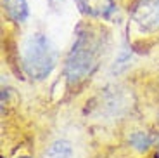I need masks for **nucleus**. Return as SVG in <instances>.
Listing matches in <instances>:
<instances>
[{
  "label": "nucleus",
  "mask_w": 159,
  "mask_h": 158,
  "mask_svg": "<svg viewBox=\"0 0 159 158\" xmlns=\"http://www.w3.org/2000/svg\"><path fill=\"white\" fill-rule=\"evenodd\" d=\"M80 12L93 19H107L116 11L114 0H75Z\"/></svg>",
  "instance_id": "20e7f679"
},
{
  "label": "nucleus",
  "mask_w": 159,
  "mask_h": 158,
  "mask_svg": "<svg viewBox=\"0 0 159 158\" xmlns=\"http://www.w3.org/2000/svg\"><path fill=\"white\" fill-rule=\"evenodd\" d=\"M2 7L5 17L16 24L24 23L30 16L28 0H2Z\"/></svg>",
  "instance_id": "39448f33"
},
{
  "label": "nucleus",
  "mask_w": 159,
  "mask_h": 158,
  "mask_svg": "<svg viewBox=\"0 0 159 158\" xmlns=\"http://www.w3.org/2000/svg\"><path fill=\"white\" fill-rule=\"evenodd\" d=\"M93 47H97L93 38L85 35L78 37V42L73 45V51L68 57V64H66L68 78L71 82L88 77L92 73V70L95 68L97 51Z\"/></svg>",
  "instance_id": "f03ea898"
},
{
  "label": "nucleus",
  "mask_w": 159,
  "mask_h": 158,
  "mask_svg": "<svg viewBox=\"0 0 159 158\" xmlns=\"http://www.w3.org/2000/svg\"><path fill=\"white\" fill-rule=\"evenodd\" d=\"M21 158H31V156H21Z\"/></svg>",
  "instance_id": "0eeeda50"
},
{
  "label": "nucleus",
  "mask_w": 159,
  "mask_h": 158,
  "mask_svg": "<svg viewBox=\"0 0 159 158\" xmlns=\"http://www.w3.org/2000/svg\"><path fill=\"white\" fill-rule=\"evenodd\" d=\"M131 19L143 32L159 30V0H137L131 7Z\"/></svg>",
  "instance_id": "7ed1b4c3"
},
{
  "label": "nucleus",
  "mask_w": 159,
  "mask_h": 158,
  "mask_svg": "<svg viewBox=\"0 0 159 158\" xmlns=\"http://www.w3.org/2000/svg\"><path fill=\"white\" fill-rule=\"evenodd\" d=\"M56 64V52L50 42L42 33H35L24 44L23 52V66L31 78L42 80L50 73Z\"/></svg>",
  "instance_id": "f257e3e1"
},
{
  "label": "nucleus",
  "mask_w": 159,
  "mask_h": 158,
  "mask_svg": "<svg viewBox=\"0 0 159 158\" xmlns=\"http://www.w3.org/2000/svg\"><path fill=\"white\" fill-rule=\"evenodd\" d=\"M131 142H133V146L137 150H147L149 146V137L143 132H137V134L131 136Z\"/></svg>",
  "instance_id": "423d86ee"
}]
</instances>
